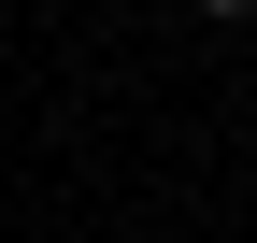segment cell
Here are the masks:
<instances>
[{
    "mask_svg": "<svg viewBox=\"0 0 257 243\" xmlns=\"http://www.w3.org/2000/svg\"><path fill=\"white\" fill-rule=\"evenodd\" d=\"M200 15H214V29H243V15H257V0H200Z\"/></svg>",
    "mask_w": 257,
    "mask_h": 243,
    "instance_id": "obj_1",
    "label": "cell"
}]
</instances>
